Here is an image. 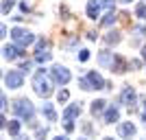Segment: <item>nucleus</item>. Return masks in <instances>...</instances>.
Listing matches in <instances>:
<instances>
[{"label": "nucleus", "mask_w": 146, "mask_h": 140, "mask_svg": "<svg viewBox=\"0 0 146 140\" xmlns=\"http://www.w3.org/2000/svg\"><path fill=\"white\" fill-rule=\"evenodd\" d=\"M100 7H105L103 0H90V2H87V18L96 20L98 15H100Z\"/></svg>", "instance_id": "0eeeda50"}, {"label": "nucleus", "mask_w": 146, "mask_h": 140, "mask_svg": "<svg viewBox=\"0 0 146 140\" xmlns=\"http://www.w3.org/2000/svg\"><path fill=\"white\" fill-rule=\"evenodd\" d=\"M55 140H68V138H66V136H57Z\"/></svg>", "instance_id": "2f4dec72"}, {"label": "nucleus", "mask_w": 146, "mask_h": 140, "mask_svg": "<svg viewBox=\"0 0 146 140\" xmlns=\"http://www.w3.org/2000/svg\"><path fill=\"white\" fill-rule=\"evenodd\" d=\"M79 85H81V88H83V90H94V88H92V83H90V79H87V77H85V79H79Z\"/></svg>", "instance_id": "b1692460"}, {"label": "nucleus", "mask_w": 146, "mask_h": 140, "mask_svg": "<svg viewBox=\"0 0 146 140\" xmlns=\"http://www.w3.org/2000/svg\"><path fill=\"white\" fill-rule=\"evenodd\" d=\"M135 13H137V18L146 20V5H144V2H140V5L135 7Z\"/></svg>", "instance_id": "aec40b11"}, {"label": "nucleus", "mask_w": 146, "mask_h": 140, "mask_svg": "<svg viewBox=\"0 0 146 140\" xmlns=\"http://www.w3.org/2000/svg\"><path fill=\"white\" fill-rule=\"evenodd\" d=\"M79 114H81V105L76 103V105H70V107L63 112V118H66V121H72L74 116H79Z\"/></svg>", "instance_id": "f8f14e48"}, {"label": "nucleus", "mask_w": 146, "mask_h": 140, "mask_svg": "<svg viewBox=\"0 0 146 140\" xmlns=\"http://www.w3.org/2000/svg\"><path fill=\"white\" fill-rule=\"evenodd\" d=\"M122 2H131V0H122Z\"/></svg>", "instance_id": "72a5a7b5"}, {"label": "nucleus", "mask_w": 146, "mask_h": 140, "mask_svg": "<svg viewBox=\"0 0 146 140\" xmlns=\"http://www.w3.org/2000/svg\"><path fill=\"white\" fill-rule=\"evenodd\" d=\"M13 5H15L13 0H2V13H5V15H7V13H9V11H11V9H13Z\"/></svg>", "instance_id": "4be33fe9"}, {"label": "nucleus", "mask_w": 146, "mask_h": 140, "mask_svg": "<svg viewBox=\"0 0 146 140\" xmlns=\"http://www.w3.org/2000/svg\"><path fill=\"white\" fill-rule=\"evenodd\" d=\"M105 105H107V103H105L103 98H98V101H94V103H92V114H100V112L105 110Z\"/></svg>", "instance_id": "dca6fc26"}, {"label": "nucleus", "mask_w": 146, "mask_h": 140, "mask_svg": "<svg viewBox=\"0 0 146 140\" xmlns=\"http://www.w3.org/2000/svg\"><path fill=\"white\" fill-rule=\"evenodd\" d=\"M113 22H116V15H113V11H109L105 15V20H103V26H111Z\"/></svg>", "instance_id": "412c9836"}, {"label": "nucleus", "mask_w": 146, "mask_h": 140, "mask_svg": "<svg viewBox=\"0 0 146 140\" xmlns=\"http://www.w3.org/2000/svg\"><path fill=\"white\" fill-rule=\"evenodd\" d=\"M48 59H50L48 50H37L35 53V61H39V64H44V61H48Z\"/></svg>", "instance_id": "f3484780"}, {"label": "nucleus", "mask_w": 146, "mask_h": 140, "mask_svg": "<svg viewBox=\"0 0 146 140\" xmlns=\"http://www.w3.org/2000/svg\"><path fill=\"white\" fill-rule=\"evenodd\" d=\"M2 55H5V59L15 61V59H20V57L24 55V50H22V46H9V44H7L5 48H2Z\"/></svg>", "instance_id": "423d86ee"}, {"label": "nucleus", "mask_w": 146, "mask_h": 140, "mask_svg": "<svg viewBox=\"0 0 146 140\" xmlns=\"http://www.w3.org/2000/svg\"><path fill=\"white\" fill-rule=\"evenodd\" d=\"M87 79H90L92 88H96V90H103V88H107V83L103 81V77H100L96 70H90V72H87Z\"/></svg>", "instance_id": "6e6552de"}, {"label": "nucleus", "mask_w": 146, "mask_h": 140, "mask_svg": "<svg viewBox=\"0 0 146 140\" xmlns=\"http://www.w3.org/2000/svg\"><path fill=\"white\" fill-rule=\"evenodd\" d=\"M42 112H44V116L48 118V123H55L57 121V114H55V110H52V105H50V103H44Z\"/></svg>", "instance_id": "4468645a"}, {"label": "nucleus", "mask_w": 146, "mask_h": 140, "mask_svg": "<svg viewBox=\"0 0 146 140\" xmlns=\"http://www.w3.org/2000/svg\"><path fill=\"white\" fill-rule=\"evenodd\" d=\"M111 68H113L116 72H124V70H127V61L122 59L120 55H116V57H113V64H111Z\"/></svg>", "instance_id": "ddd939ff"}, {"label": "nucleus", "mask_w": 146, "mask_h": 140, "mask_svg": "<svg viewBox=\"0 0 146 140\" xmlns=\"http://www.w3.org/2000/svg\"><path fill=\"white\" fill-rule=\"evenodd\" d=\"M133 33H135L137 37H142V35L146 33V26H135V29H133Z\"/></svg>", "instance_id": "a878e982"}, {"label": "nucleus", "mask_w": 146, "mask_h": 140, "mask_svg": "<svg viewBox=\"0 0 146 140\" xmlns=\"http://www.w3.org/2000/svg\"><path fill=\"white\" fill-rule=\"evenodd\" d=\"M142 57H144V59H146V46H144V48H142Z\"/></svg>", "instance_id": "473e14b6"}, {"label": "nucleus", "mask_w": 146, "mask_h": 140, "mask_svg": "<svg viewBox=\"0 0 146 140\" xmlns=\"http://www.w3.org/2000/svg\"><path fill=\"white\" fill-rule=\"evenodd\" d=\"M79 59H81V61H87V59H90V50H81Z\"/></svg>", "instance_id": "cd10ccee"}, {"label": "nucleus", "mask_w": 146, "mask_h": 140, "mask_svg": "<svg viewBox=\"0 0 146 140\" xmlns=\"http://www.w3.org/2000/svg\"><path fill=\"white\" fill-rule=\"evenodd\" d=\"M0 103H2V110H5V107H7V96H5V94L0 96Z\"/></svg>", "instance_id": "c756f323"}, {"label": "nucleus", "mask_w": 146, "mask_h": 140, "mask_svg": "<svg viewBox=\"0 0 146 140\" xmlns=\"http://www.w3.org/2000/svg\"><path fill=\"white\" fill-rule=\"evenodd\" d=\"M118 118H120V112H118V107H107V112H105V123L107 125H111V123H116Z\"/></svg>", "instance_id": "9b49d317"}, {"label": "nucleus", "mask_w": 146, "mask_h": 140, "mask_svg": "<svg viewBox=\"0 0 146 140\" xmlns=\"http://www.w3.org/2000/svg\"><path fill=\"white\" fill-rule=\"evenodd\" d=\"M20 140H26V138H20Z\"/></svg>", "instance_id": "c9c22d12"}, {"label": "nucleus", "mask_w": 146, "mask_h": 140, "mask_svg": "<svg viewBox=\"0 0 146 140\" xmlns=\"http://www.w3.org/2000/svg\"><path fill=\"white\" fill-rule=\"evenodd\" d=\"M98 61H100L103 66H111V64H113V53L103 50V53H100V57H98Z\"/></svg>", "instance_id": "2eb2a0df"}, {"label": "nucleus", "mask_w": 146, "mask_h": 140, "mask_svg": "<svg viewBox=\"0 0 146 140\" xmlns=\"http://www.w3.org/2000/svg\"><path fill=\"white\" fill-rule=\"evenodd\" d=\"M13 112H15L20 118L29 121L31 125L35 127V123H33V114H35V107H33V103H31V101H26V98H20V101H15V105H13Z\"/></svg>", "instance_id": "f03ea898"}, {"label": "nucleus", "mask_w": 146, "mask_h": 140, "mask_svg": "<svg viewBox=\"0 0 146 140\" xmlns=\"http://www.w3.org/2000/svg\"><path fill=\"white\" fill-rule=\"evenodd\" d=\"M140 116H142V123H144V127H146V98L142 101V107H140Z\"/></svg>", "instance_id": "393cba45"}, {"label": "nucleus", "mask_w": 146, "mask_h": 140, "mask_svg": "<svg viewBox=\"0 0 146 140\" xmlns=\"http://www.w3.org/2000/svg\"><path fill=\"white\" fill-rule=\"evenodd\" d=\"M105 42H107V44H118V42H120V33L111 31L109 35H105Z\"/></svg>", "instance_id": "a211bd4d"}, {"label": "nucleus", "mask_w": 146, "mask_h": 140, "mask_svg": "<svg viewBox=\"0 0 146 140\" xmlns=\"http://www.w3.org/2000/svg\"><path fill=\"white\" fill-rule=\"evenodd\" d=\"M48 136V129H37V140H44Z\"/></svg>", "instance_id": "bb28decb"}, {"label": "nucleus", "mask_w": 146, "mask_h": 140, "mask_svg": "<svg viewBox=\"0 0 146 140\" xmlns=\"http://www.w3.org/2000/svg\"><path fill=\"white\" fill-rule=\"evenodd\" d=\"M5 85L7 88H22V70H9L5 74Z\"/></svg>", "instance_id": "20e7f679"}, {"label": "nucleus", "mask_w": 146, "mask_h": 140, "mask_svg": "<svg viewBox=\"0 0 146 140\" xmlns=\"http://www.w3.org/2000/svg\"><path fill=\"white\" fill-rule=\"evenodd\" d=\"M11 37H13V42L18 44V46H22V48H26V46H31V44L35 42V37L31 35L29 31H24V29H15L11 31Z\"/></svg>", "instance_id": "7ed1b4c3"}, {"label": "nucleus", "mask_w": 146, "mask_h": 140, "mask_svg": "<svg viewBox=\"0 0 146 140\" xmlns=\"http://www.w3.org/2000/svg\"><path fill=\"white\" fill-rule=\"evenodd\" d=\"M105 140H113V138H105Z\"/></svg>", "instance_id": "f704fd0d"}, {"label": "nucleus", "mask_w": 146, "mask_h": 140, "mask_svg": "<svg viewBox=\"0 0 146 140\" xmlns=\"http://www.w3.org/2000/svg\"><path fill=\"white\" fill-rule=\"evenodd\" d=\"M50 74H52V79H55V83H61L66 85L68 81H70V70L63 66H55L52 70H50Z\"/></svg>", "instance_id": "39448f33"}, {"label": "nucleus", "mask_w": 146, "mask_h": 140, "mask_svg": "<svg viewBox=\"0 0 146 140\" xmlns=\"http://www.w3.org/2000/svg\"><path fill=\"white\" fill-rule=\"evenodd\" d=\"M7 129H9V134H11V136H18V134H20V123H18V121L9 123V125H7Z\"/></svg>", "instance_id": "6ab92c4d"}, {"label": "nucleus", "mask_w": 146, "mask_h": 140, "mask_svg": "<svg viewBox=\"0 0 146 140\" xmlns=\"http://www.w3.org/2000/svg\"><path fill=\"white\" fill-rule=\"evenodd\" d=\"M29 68H31V64H29V61H24V64H22V68H20V70H26V72H29Z\"/></svg>", "instance_id": "c85d7f7f"}, {"label": "nucleus", "mask_w": 146, "mask_h": 140, "mask_svg": "<svg viewBox=\"0 0 146 140\" xmlns=\"http://www.w3.org/2000/svg\"><path fill=\"white\" fill-rule=\"evenodd\" d=\"M57 98H59V103H66L68 98H70V92H68V90H61L59 94H57Z\"/></svg>", "instance_id": "5701e85b"}, {"label": "nucleus", "mask_w": 146, "mask_h": 140, "mask_svg": "<svg viewBox=\"0 0 146 140\" xmlns=\"http://www.w3.org/2000/svg\"><path fill=\"white\" fill-rule=\"evenodd\" d=\"M118 134H120L122 138H131V136H135V127H133V123H120V127H118Z\"/></svg>", "instance_id": "9d476101"}, {"label": "nucleus", "mask_w": 146, "mask_h": 140, "mask_svg": "<svg viewBox=\"0 0 146 140\" xmlns=\"http://www.w3.org/2000/svg\"><path fill=\"white\" fill-rule=\"evenodd\" d=\"M135 90L133 88H124V90H122V94H120V101H122V105H129V107H131V105H135Z\"/></svg>", "instance_id": "1a4fd4ad"}, {"label": "nucleus", "mask_w": 146, "mask_h": 140, "mask_svg": "<svg viewBox=\"0 0 146 140\" xmlns=\"http://www.w3.org/2000/svg\"><path fill=\"white\" fill-rule=\"evenodd\" d=\"M33 88H35V92L39 96H50V94H52V85H50V81H48V77H46L44 70H37L35 72V77H33Z\"/></svg>", "instance_id": "f257e3e1"}, {"label": "nucleus", "mask_w": 146, "mask_h": 140, "mask_svg": "<svg viewBox=\"0 0 146 140\" xmlns=\"http://www.w3.org/2000/svg\"><path fill=\"white\" fill-rule=\"evenodd\" d=\"M72 129H74V125H72L70 121H68V123H66V131H72Z\"/></svg>", "instance_id": "7c9ffc66"}]
</instances>
